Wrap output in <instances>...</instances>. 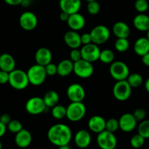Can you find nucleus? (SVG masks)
Here are the masks:
<instances>
[{"instance_id": "f257e3e1", "label": "nucleus", "mask_w": 149, "mask_h": 149, "mask_svg": "<svg viewBox=\"0 0 149 149\" xmlns=\"http://www.w3.org/2000/svg\"><path fill=\"white\" fill-rule=\"evenodd\" d=\"M47 135L50 143L57 147L68 145L72 138L71 129L67 125L61 123L51 126Z\"/></svg>"}, {"instance_id": "f03ea898", "label": "nucleus", "mask_w": 149, "mask_h": 149, "mask_svg": "<svg viewBox=\"0 0 149 149\" xmlns=\"http://www.w3.org/2000/svg\"><path fill=\"white\" fill-rule=\"evenodd\" d=\"M8 83L15 90H24L29 84L27 74L24 71L15 68L9 74Z\"/></svg>"}, {"instance_id": "7ed1b4c3", "label": "nucleus", "mask_w": 149, "mask_h": 149, "mask_svg": "<svg viewBox=\"0 0 149 149\" xmlns=\"http://www.w3.org/2000/svg\"><path fill=\"white\" fill-rule=\"evenodd\" d=\"M29 84L34 86H39L45 82L47 77L45 66L35 64L32 65L26 72Z\"/></svg>"}, {"instance_id": "20e7f679", "label": "nucleus", "mask_w": 149, "mask_h": 149, "mask_svg": "<svg viewBox=\"0 0 149 149\" xmlns=\"http://www.w3.org/2000/svg\"><path fill=\"white\" fill-rule=\"evenodd\" d=\"M86 113V107L83 102H71L67 107L66 117L72 122L81 120Z\"/></svg>"}, {"instance_id": "39448f33", "label": "nucleus", "mask_w": 149, "mask_h": 149, "mask_svg": "<svg viewBox=\"0 0 149 149\" xmlns=\"http://www.w3.org/2000/svg\"><path fill=\"white\" fill-rule=\"evenodd\" d=\"M131 87L127 80L116 81L112 87L114 97L119 101H126L131 95Z\"/></svg>"}, {"instance_id": "423d86ee", "label": "nucleus", "mask_w": 149, "mask_h": 149, "mask_svg": "<svg viewBox=\"0 0 149 149\" xmlns=\"http://www.w3.org/2000/svg\"><path fill=\"white\" fill-rule=\"evenodd\" d=\"M110 74L111 77L116 81L127 80L129 75V69L127 64L123 61H113L110 63Z\"/></svg>"}, {"instance_id": "0eeeda50", "label": "nucleus", "mask_w": 149, "mask_h": 149, "mask_svg": "<svg viewBox=\"0 0 149 149\" xmlns=\"http://www.w3.org/2000/svg\"><path fill=\"white\" fill-rule=\"evenodd\" d=\"M96 143L101 149H115L117 146V138L113 132L105 130L97 134Z\"/></svg>"}, {"instance_id": "6e6552de", "label": "nucleus", "mask_w": 149, "mask_h": 149, "mask_svg": "<svg viewBox=\"0 0 149 149\" xmlns=\"http://www.w3.org/2000/svg\"><path fill=\"white\" fill-rule=\"evenodd\" d=\"M93 66L92 63L84 59H80L74 63L73 72L77 77L81 79H88L93 74Z\"/></svg>"}, {"instance_id": "1a4fd4ad", "label": "nucleus", "mask_w": 149, "mask_h": 149, "mask_svg": "<svg viewBox=\"0 0 149 149\" xmlns=\"http://www.w3.org/2000/svg\"><path fill=\"white\" fill-rule=\"evenodd\" d=\"M90 34L91 36L92 43L99 45L105 44L109 39L110 31L107 26L99 25L93 28L91 31Z\"/></svg>"}, {"instance_id": "9d476101", "label": "nucleus", "mask_w": 149, "mask_h": 149, "mask_svg": "<svg viewBox=\"0 0 149 149\" xmlns=\"http://www.w3.org/2000/svg\"><path fill=\"white\" fill-rule=\"evenodd\" d=\"M43 98L39 97H32L26 101L25 109L32 115H38L44 112L46 109Z\"/></svg>"}, {"instance_id": "9b49d317", "label": "nucleus", "mask_w": 149, "mask_h": 149, "mask_svg": "<svg viewBox=\"0 0 149 149\" xmlns=\"http://www.w3.org/2000/svg\"><path fill=\"white\" fill-rule=\"evenodd\" d=\"M100 52L101 50L98 45L93 43L83 45L80 49L82 59L86 60L90 63L96 62L99 59Z\"/></svg>"}, {"instance_id": "f8f14e48", "label": "nucleus", "mask_w": 149, "mask_h": 149, "mask_svg": "<svg viewBox=\"0 0 149 149\" xmlns=\"http://www.w3.org/2000/svg\"><path fill=\"white\" fill-rule=\"evenodd\" d=\"M19 24L20 27L25 31L34 30L38 24V19L36 15L30 11H26L22 13L19 17Z\"/></svg>"}, {"instance_id": "ddd939ff", "label": "nucleus", "mask_w": 149, "mask_h": 149, "mask_svg": "<svg viewBox=\"0 0 149 149\" xmlns=\"http://www.w3.org/2000/svg\"><path fill=\"white\" fill-rule=\"evenodd\" d=\"M67 95L71 102H83L86 97V91L81 84L73 83L67 87Z\"/></svg>"}, {"instance_id": "4468645a", "label": "nucleus", "mask_w": 149, "mask_h": 149, "mask_svg": "<svg viewBox=\"0 0 149 149\" xmlns=\"http://www.w3.org/2000/svg\"><path fill=\"white\" fill-rule=\"evenodd\" d=\"M119 128L124 132H130L134 130L137 125V121L132 113H124L118 119Z\"/></svg>"}, {"instance_id": "2eb2a0df", "label": "nucleus", "mask_w": 149, "mask_h": 149, "mask_svg": "<svg viewBox=\"0 0 149 149\" xmlns=\"http://www.w3.org/2000/svg\"><path fill=\"white\" fill-rule=\"evenodd\" d=\"M80 0H59V7L62 12L72 15L79 13L81 8Z\"/></svg>"}, {"instance_id": "dca6fc26", "label": "nucleus", "mask_w": 149, "mask_h": 149, "mask_svg": "<svg viewBox=\"0 0 149 149\" xmlns=\"http://www.w3.org/2000/svg\"><path fill=\"white\" fill-rule=\"evenodd\" d=\"M32 141V134L26 129H22L20 132L15 134V143L16 146L20 148H26L30 146Z\"/></svg>"}, {"instance_id": "f3484780", "label": "nucleus", "mask_w": 149, "mask_h": 149, "mask_svg": "<svg viewBox=\"0 0 149 149\" xmlns=\"http://www.w3.org/2000/svg\"><path fill=\"white\" fill-rule=\"evenodd\" d=\"M74 143L79 148L84 149L88 148L91 142V134L86 130H80L74 135Z\"/></svg>"}, {"instance_id": "a211bd4d", "label": "nucleus", "mask_w": 149, "mask_h": 149, "mask_svg": "<svg viewBox=\"0 0 149 149\" xmlns=\"http://www.w3.org/2000/svg\"><path fill=\"white\" fill-rule=\"evenodd\" d=\"M67 23L71 30L78 31L84 28L86 25V19L81 14L76 13L70 15Z\"/></svg>"}, {"instance_id": "6ab92c4d", "label": "nucleus", "mask_w": 149, "mask_h": 149, "mask_svg": "<svg viewBox=\"0 0 149 149\" xmlns=\"http://www.w3.org/2000/svg\"><path fill=\"white\" fill-rule=\"evenodd\" d=\"M106 120L102 116L94 115L89 119L88 122V127L89 130L93 133L99 134L105 130Z\"/></svg>"}, {"instance_id": "aec40b11", "label": "nucleus", "mask_w": 149, "mask_h": 149, "mask_svg": "<svg viewBox=\"0 0 149 149\" xmlns=\"http://www.w3.org/2000/svg\"><path fill=\"white\" fill-rule=\"evenodd\" d=\"M35 61L37 64L45 66L51 63L53 58L51 51L47 47H40L36 51L35 53Z\"/></svg>"}, {"instance_id": "412c9836", "label": "nucleus", "mask_w": 149, "mask_h": 149, "mask_svg": "<svg viewBox=\"0 0 149 149\" xmlns=\"http://www.w3.org/2000/svg\"><path fill=\"white\" fill-rule=\"evenodd\" d=\"M64 40L66 45L71 49H78L82 45L80 35L75 31L70 30L66 32L64 36Z\"/></svg>"}, {"instance_id": "4be33fe9", "label": "nucleus", "mask_w": 149, "mask_h": 149, "mask_svg": "<svg viewBox=\"0 0 149 149\" xmlns=\"http://www.w3.org/2000/svg\"><path fill=\"white\" fill-rule=\"evenodd\" d=\"M15 61L10 54L3 53L0 55V70L10 73L15 69Z\"/></svg>"}, {"instance_id": "5701e85b", "label": "nucleus", "mask_w": 149, "mask_h": 149, "mask_svg": "<svg viewBox=\"0 0 149 149\" xmlns=\"http://www.w3.org/2000/svg\"><path fill=\"white\" fill-rule=\"evenodd\" d=\"M133 25L140 31H147L149 29V16L144 13H139L133 19Z\"/></svg>"}, {"instance_id": "b1692460", "label": "nucleus", "mask_w": 149, "mask_h": 149, "mask_svg": "<svg viewBox=\"0 0 149 149\" xmlns=\"http://www.w3.org/2000/svg\"><path fill=\"white\" fill-rule=\"evenodd\" d=\"M112 31L117 38H128L130 35L129 27L123 21L116 22L112 26Z\"/></svg>"}, {"instance_id": "393cba45", "label": "nucleus", "mask_w": 149, "mask_h": 149, "mask_svg": "<svg viewBox=\"0 0 149 149\" xmlns=\"http://www.w3.org/2000/svg\"><path fill=\"white\" fill-rule=\"evenodd\" d=\"M74 63L69 59L62 60L57 65V74L60 77H65L73 72Z\"/></svg>"}, {"instance_id": "a878e982", "label": "nucleus", "mask_w": 149, "mask_h": 149, "mask_svg": "<svg viewBox=\"0 0 149 149\" xmlns=\"http://www.w3.org/2000/svg\"><path fill=\"white\" fill-rule=\"evenodd\" d=\"M134 51L139 56H143L149 52V41L146 37H140L134 44Z\"/></svg>"}, {"instance_id": "bb28decb", "label": "nucleus", "mask_w": 149, "mask_h": 149, "mask_svg": "<svg viewBox=\"0 0 149 149\" xmlns=\"http://www.w3.org/2000/svg\"><path fill=\"white\" fill-rule=\"evenodd\" d=\"M42 98L47 108H53V106H56L59 101V95L57 92L54 90H50L47 92L44 95V97Z\"/></svg>"}, {"instance_id": "cd10ccee", "label": "nucleus", "mask_w": 149, "mask_h": 149, "mask_svg": "<svg viewBox=\"0 0 149 149\" xmlns=\"http://www.w3.org/2000/svg\"><path fill=\"white\" fill-rule=\"evenodd\" d=\"M127 81L131 88H137L142 85L143 82V78L138 73H132L129 74L127 77Z\"/></svg>"}, {"instance_id": "c85d7f7f", "label": "nucleus", "mask_w": 149, "mask_h": 149, "mask_svg": "<svg viewBox=\"0 0 149 149\" xmlns=\"http://www.w3.org/2000/svg\"><path fill=\"white\" fill-rule=\"evenodd\" d=\"M114 52L110 49H105L101 50L99 55V61L105 64H110L114 61Z\"/></svg>"}, {"instance_id": "c756f323", "label": "nucleus", "mask_w": 149, "mask_h": 149, "mask_svg": "<svg viewBox=\"0 0 149 149\" xmlns=\"http://www.w3.org/2000/svg\"><path fill=\"white\" fill-rule=\"evenodd\" d=\"M52 116L56 119H62L67 116V108L57 104L51 109Z\"/></svg>"}, {"instance_id": "7c9ffc66", "label": "nucleus", "mask_w": 149, "mask_h": 149, "mask_svg": "<svg viewBox=\"0 0 149 149\" xmlns=\"http://www.w3.org/2000/svg\"><path fill=\"white\" fill-rule=\"evenodd\" d=\"M114 46L118 52H125L129 48V42L127 38H117Z\"/></svg>"}, {"instance_id": "2f4dec72", "label": "nucleus", "mask_w": 149, "mask_h": 149, "mask_svg": "<svg viewBox=\"0 0 149 149\" xmlns=\"http://www.w3.org/2000/svg\"><path fill=\"white\" fill-rule=\"evenodd\" d=\"M137 132L145 139H149V119L140 122L137 127Z\"/></svg>"}, {"instance_id": "473e14b6", "label": "nucleus", "mask_w": 149, "mask_h": 149, "mask_svg": "<svg viewBox=\"0 0 149 149\" xmlns=\"http://www.w3.org/2000/svg\"><path fill=\"white\" fill-rule=\"evenodd\" d=\"M145 138L140 134H136L133 135L130 139V145L132 148L135 149H139L143 146L145 144Z\"/></svg>"}, {"instance_id": "72a5a7b5", "label": "nucleus", "mask_w": 149, "mask_h": 149, "mask_svg": "<svg viewBox=\"0 0 149 149\" xmlns=\"http://www.w3.org/2000/svg\"><path fill=\"white\" fill-rule=\"evenodd\" d=\"M7 129L12 133H18L23 129V125L21 122L16 119H12L10 123L7 125Z\"/></svg>"}, {"instance_id": "f704fd0d", "label": "nucleus", "mask_w": 149, "mask_h": 149, "mask_svg": "<svg viewBox=\"0 0 149 149\" xmlns=\"http://www.w3.org/2000/svg\"><path fill=\"white\" fill-rule=\"evenodd\" d=\"M119 129V122L118 119L115 118H111L106 121L105 124V130L110 132H115Z\"/></svg>"}, {"instance_id": "c9c22d12", "label": "nucleus", "mask_w": 149, "mask_h": 149, "mask_svg": "<svg viewBox=\"0 0 149 149\" xmlns=\"http://www.w3.org/2000/svg\"><path fill=\"white\" fill-rule=\"evenodd\" d=\"M149 4L147 0H136L134 8L139 13H144L148 10Z\"/></svg>"}, {"instance_id": "e433bc0d", "label": "nucleus", "mask_w": 149, "mask_h": 149, "mask_svg": "<svg viewBox=\"0 0 149 149\" xmlns=\"http://www.w3.org/2000/svg\"><path fill=\"white\" fill-rule=\"evenodd\" d=\"M87 10L90 15H97L100 11V4L97 1H89L87 5Z\"/></svg>"}, {"instance_id": "4c0bfd02", "label": "nucleus", "mask_w": 149, "mask_h": 149, "mask_svg": "<svg viewBox=\"0 0 149 149\" xmlns=\"http://www.w3.org/2000/svg\"><path fill=\"white\" fill-rule=\"evenodd\" d=\"M132 114L137 122H139V121L141 122V121L144 120L145 118L146 111L144 109L139 108V109H137L135 111H134V113H133Z\"/></svg>"}, {"instance_id": "58836bf2", "label": "nucleus", "mask_w": 149, "mask_h": 149, "mask_svg": "<svg viewBox=\"0 0 149 149\" xmlns=\"http://www.w3.org/2000/svg\"><path fill=\"white\" fill-rule=\"evenodd\" d=\"M47 76H55L57 74V65L52 62L48 63L45 66Z\"/></svg>"}, {"instance_id": "ea45409f", "label": "nucleus", "mask_w": 149, "mask_h": 149, "mask_svg": "<svg viewBox=\"0 0 149 149\" xmlns=\"http://www.w3.org/2000/svg\"><path fill=\"white\" fill-rule=\"evenodd\" d=\"M70 60L73 63L76 62V61H79V60H80L82 58L81 52H80V50H79L78 49H72L70 54Z\"/></svg>"}, {"instance_id": "a19ab883", "label": "nucleus", "mask_w": 149, "mask_h": 149, "mask_svg": "<svg viewBox=\"0 0 149 149\" xmlns=\"http://www.w3.org/2000/svg\"><path fill=\"white\" fill-rule=\"evenodd\" d=\"M80 40H81L82 45H83L92 43L91 36L90 33H84L80 35Z\"/></svg>"}, {"instance_id": "79ce46f5", "label": "nucleus", "mask_w": 149, "mask_h": 149, "mask_svg": "<svg viewBox=\"0 0 149 149\" xmlns=\"http://www.w3.org/2000/svg\"><path fill=\"white\" fill-rule=\"evenodd\" d=\"M9 74L10 73L7 72V71L0 70V84H4L6 83H8Z\"/></svg>"}, {"instance_id": "37998d69", "label": "nucleus", "mask_w": 149, "mask_h": 149, "mask_svg": "<svg viewBox=\"0 0 149 149\" xmlns=\"http://www.w3.org/2000/svg\"><path fill=\"white\" fill-rule=\"evenodd\" d=\"M11 120V116L8 113H4V114H2L0 116V122L4 124V125H5L6 126L10 123V122Z\"/></svg>"}, {"instance_id": "c03bdc74", "label": "nucleus", "mask_w": 149, "mask_h": 149, "mask_svg": "<svg viewBox=\"0 0 149 149\" xmlns=\"http://www.w3.org/2000/svg\"><path fill=\"white\" fill-rule=\"evenodd\" d=\"M4 2L10 6H17L21 4L23 0H4Z\"/></svg>"}, {"instance_id": "a18cd8bd", "label": "nucleus", "mask_w": 149, "mask_h": 149, "mask_svg": "<svg viewBox=\"0 0 149 149\" xmlns=\"http://www.w3.org/2000/svg\"><path fill=\"white\" fill-rule=\"evenodd\" d=\"M142 62L146 66H149V52L142 56Z\"/></svg>"}, {"instance_id": "49530a36", "label": "nucleus", "mask_w": 149, "mask_h": 149, "mask_svg": "<svg viewBox=\"0 0 149 149\" xmlns=\"http://www.w3.org/2000/svg\"><path fill=\"white\" fill-rule=\"evenodd\" d=\"M7 131V126L0 122V138L3 137Z\"/></svg>"}, {"instance_id": "de8ad7c7", "label": "nucleus", "mask_w": 149, "mask_h": 149, "mask_svg": "<svg viewBox=\"0 0 149 149\" xmlns=\"http://www.w3.org/2000/svg\"><path fill=\"white\" fill-rule=\"evenodd\" d=\"M69 16H70V15L67 14V13L61 11V13H60V15H59L60 20H61V21L67 22V20H68V18H69Z\"/></svg>"}, {"instance_id": "09e8293b", "label": "nucleus", "mask_w": 149, "mask_h": 149, "mask_svg": "<svg viewBox=\"0 0 149 149\" xmlns=\"http://www.w3.org/2000/svg\"><path fill=\"white\" fill-rule=\"evenodd\" d=\"M145 88L146 92L149 93V78L147 79L145 82Z\"/></svg>"}, {"instance_id": "8fccbe9b", "label": "nucleus", "mask_w": 149, "mask_h": 149, "mask_svg": "<svg viewBox=\"0 0 149 149\" xmlns=\"http://www.w3.org/2000/svg\"><path fill=\"white\" fill-rule=\"evenodd\" d=\"M58 149H71V148L69 147L68 145H67V146H63L58 147Z\"/></svg>"}, {"instance_id": "3c124183", "label": "nucleus", "mask_w": 149, "mask_h": 149, "mask_svg": "<svg viewBox=\"0 0 149 149\" xmlns=\"http://www.w3.org/2000/svg\"><path fill=\"white\" fill-rule=\"evenodd\" d=\"M146 32H147V34H146V38H147V39H148V41H149V29Z\"/></svg>"}, {"instance_id": "603ef678", "label": "nucleus", "mask_w": 149, "mask_h": 149, "mask_svg": "<svg viewBox=\"0 0 149 149\" xmlns=\"http://www.w3.org/2000/svg\"><path fill=\"white\" fill-rule=\"evenodd\" d=\"M0 149H2V143H1V141H0Z\"/></svg>"}, {"instance_id": "864d4df0", "label": "nucleus", "mask_w": 149, "mask_h": 149, "mask_svg": "<svg viewBox=\"0 0 149 149\" xmlns=\"http://www.w3.org/2000/svg\"><path fill=\"white\" fill-rule=\"evenodd\" d=\"M86 1L89 2V1H98V0H86Z\"/></svg>"}]
</instances>
